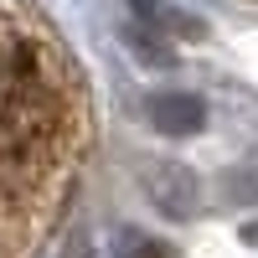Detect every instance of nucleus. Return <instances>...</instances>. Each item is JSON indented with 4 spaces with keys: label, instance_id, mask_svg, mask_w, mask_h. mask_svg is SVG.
Segmentation results:
<instances>
[{
    "label": "nucleus",
    "instance_id": "obj_1",
    "mask_svg": "<svg viewBox=\"0 0 258 258\" xmlns=\"http://www.w3.org/2000/svg\"><path fill=\"white\" fill-rule=\"evenodd\" d=\"M83 145V98L26 21L0 11V258H31Z\"/></svg>",
    "mask_w": 258,
    "mask_h": 258
},
{
    "label": "nucleus",
    "instance_id": "obj_2",
    "mask_svg": "<svg viewBox=\"0 0 258 258\" xmlns=\"http://www.w3.org/2000/svg\"><path fill=\"white\" fill-rule=\"evenodd\" d=\"M248 57H253V73H258V36L248 41Z\"/></svg>",
    "mask_w": 258,
    "mask_h": 258
}]
</instances>
